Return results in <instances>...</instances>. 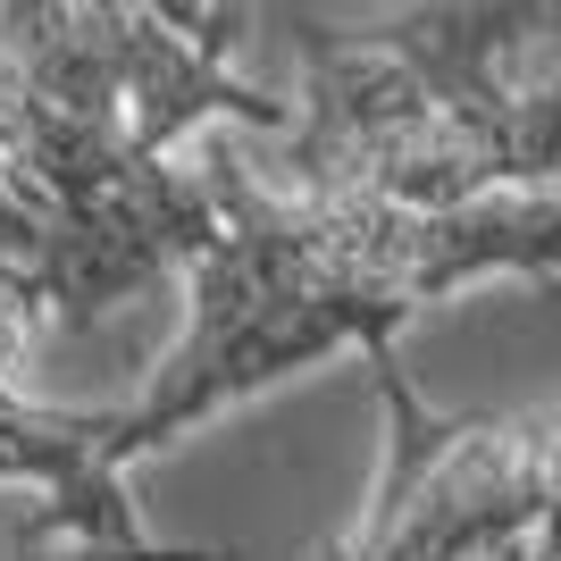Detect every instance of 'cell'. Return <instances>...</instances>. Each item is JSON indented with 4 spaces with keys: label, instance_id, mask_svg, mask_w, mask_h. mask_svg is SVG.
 I'll list each match as a JSON object with an SVG mask.
<instances>
[{
    "label": "cell",
    "instance_id": "3",
    "mask_svg": "<svg viewBox=\"0 0 561 561\" xmlns=\"http://www.w3.org/2000/svg\"><path fill=\"white\" fill-rule=\"evenodd\" d=\"M0 84H18L34 110L84 126L93 142L142 168H168V151L202 126H243L277 142L294 135V101L260 93L227 59L185 34L168 9H110V0H9L0 9Z\"/></svg>",
    "mask_w": 561,
    "mask_h": 561
},
{
    "label": "cell",
    "instance_id": "4",
    "mask_svg": "<svg viewBox=\"0 0 561 561\" xmlns=\"http://www.w3.org/2000/svg\"><path fill=\"white\" fill-rule=\"evenodd\" d=\"M117 411H50V402H25L18 377H0V486H68L76 469L110 461Z\"/></svg>",
    "mask_w": 561,
    "mask_h": 561
},
{
    "label": "cell",
    "instance_id": "2",
    "mask_svg": "<svg viewBox=\"0 0 561 561\" xmlns=\"http://www.w3.org/2000/svg\"><path fill=\"white\" fill-rule=\"evenodd\" d=\"M202 185L218 202V243L193 260V319L176 352L151 369L135 402H117V469L285 386L294 369H319L328 352L377 360L411 328V310L386 285V218L394 210L277 193L243 151H210Z\"/></svg>",
    "mask_w": 561,
    "mask_h": 561
},
{
    "label": "cell",
    "instance_id": "1",
    "mask_svg": "<svg viewBox=\"0 0 561 561\" xmlns=\"http://www.w3.org/2000/svg\"><path fill=\"white\" fill-rule=\"evenodd\" d=\"M561 9H402L360 43L302 18L310 84L277 151H243L277 193L453 218L494 193L561 185V50L519 76V50Z\"/></svg>",
    "mask_w": 561,
    "mask_h": 561
}]
</instances>
